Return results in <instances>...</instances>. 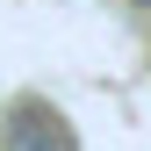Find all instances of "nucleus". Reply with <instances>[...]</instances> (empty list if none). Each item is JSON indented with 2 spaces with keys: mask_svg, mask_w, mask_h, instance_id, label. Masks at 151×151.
Returning a JSON list of instances; mask_svg holds the SVG:
<instances>
[{
  "mask_svg": "<svg viewBox=\"0 0 151 151\" xmlns=\"http://www.w3.org/2000/svg\"><path fill=\"white\" fill-rule=\"evenodd\" d=\"M0 151H79V137L50 101H14L0 115Z\"/></svg>",
  "mask_w": 151,
  "mask_h": 151,
  "instance_id": "obj_1",
  "label": "nucleus"
}]
</instances>
